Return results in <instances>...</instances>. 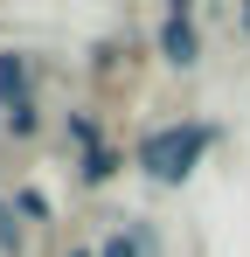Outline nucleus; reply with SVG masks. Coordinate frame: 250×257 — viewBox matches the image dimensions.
<instances>
[{
	"label": "nucleus",
	"mask_w": 250,
	"mask_h": 257,
	"mask_svg": "<svg viewBox=\"0 0 250 257\" xmlns=\"http://www.w3.org/2000/svg\"><path fill=\"white\" fill-rule=\"evenodd\" d=\"M0 104L7 111L28 104V56H0Z\"/></svg>",
	"instance_id": "3"
},
{
	"label": "nucleus",
	"mask_w": 250,
	"mask_h": 257,
	"mask_svg": "<svg viewBox=\"0 0 250 257\" xmlns=\"http://www.w3.org/2000/svg\"><path fill=\"white\" fill-rule=\"evenodd\" d=\"M14 222H21V215H14V209H0V243H14V236H21Z\"/></svg>",
	"instance_id": "9"
},
{
	"label": "nucleus",
	"mask_w": 250,
	"mask_h": 257,
	"mask_svg": "<svg viewBox=\"0 0 250 257\" xmlns=\"http://www.w3.org/2000/svg\"><path fill=\"white\" fill-rule=\"evenodd\" d=\"M14 215H28V222H49V195H42V188H21V195H14Z\"/></svg>",
	"instance_id": "5"
},
{
	"label": "nucleus",
	"mask_w": 250,
	"mask_h": 257,
	"mask_svg": "<svg viewBox=\"0 0 250 257\" xmlns=\"http://www.w3.org/2000/svg\"><path fill=\"white\" fill-rule=\"evenodd\" d=\"M77 257H83V250H77Z\"/></svg>",
	"instance_id": "11"
},
{
	"label": "nucleus",
	"mask_w": 250,
	"mask_h": 257,
	"mask_svg": "<svg viewBox=\"0 0 250 257\" xmlns=\"http://www.w3.org/2000/svg\"><path fill=\"white\" fill-rule=\"evenodd\" d=\"M7 132H21V139H28V132H35V104H21V111H7Z\"/></svg>",
	"instance_id": "6"
},
{
	"label": "nucleus",
	"mask_w": 250,
	"mask_h": 257,
	"mask_svg": "<svg viewBox=\"0 0 250 257\" xmlns=\"http://www.w3.org/2000/svg\"><path fill=\"white\" fill-rule=\"evenodd\" d=\"M70 132H77V139H83V153H90V146H104V139H97V125H90L83 111H77V118H70Z\"/></svg>",
	"instance_id": "7"
},
{
	"label": "nucleus",
	"mask_w": 250,
	"mask_h": 257,
	"mask_svg": "<svg viewBox=\"0 0 250 257\" xmlns=\"http://www.w3.org/2000/svg\"><path fill=\"white\" fill-rule=\"evenodd\" d=\"M160 56L174 63V70H195V63H202V35H195V7H188V0L167 7V21H160Z\"/></svg>",
	"instance_id": "2"
},
{
	"label": "nucleus",
	"mask_w": 250,
	"mask_h": 257,
	"mask_svg": "<svg viewBox=\"0 0 250 257\" xmlns=\"http://www.w3.org/2000/svg\"><path fill=\"white\" fill-rule=\"evenodd\" d=\"M208 146H215V125H208V118L153 125L146 139H139V174H146V181H160V188H174V181H188V174L202 167Z\"/></svg>",
	"instance_id": "1"
},
{
	"label": "nucleus",
	"mask_w": 250,
	"mask_h": 257,
	"mask_svg": "<svg viewBox=\"0 0 250 257\" xmlns=\"http://www.w3.org/2000/svg\"><path fill=\"white\" fill-rule=\"evenodd\" d=\"M77 174L90 181V188H97V181H111V174H118V153H111V146H90V153L77 160Z\"/></svg>",
	"instance_id": "4"
},
{
	"label": "nucleus",
	"mask_w": 250,
	"mask_h": 257,
	"mask_svg": "<svg viewBox=\"0 0 250 257\" xmlns=\"http://www.w3.org/2000/svg\"><path fill=\"white\" fill-rule=\"evenodd\" d=\"M243 28H250V7H243Z\"/></svg>",
	"instance_id": "10"
},
{
	"label": "nucleus",
	"mask_w": 250,
	"mask_h": 257,
	"mask_svg": "<svg viewBox=\"0 0 250 257\" xmlns=\"http://www.w3.org/2000/svg\"><path fill=\"white\" fill-rule=\"evenodd\" d=\"M97 257H139V236H111V243H104Z\"/></svg>",
	"instance_id": "8"
}]
</instances>
